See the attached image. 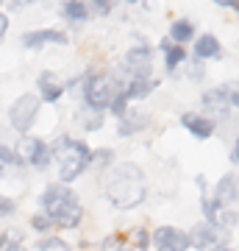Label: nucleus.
<instances>
[{"instance_id": "nucleus-8", "label": "nucleus", "mask_w": 239, "mask_h": 251, "mask_svg": "<svg viewBox=\"0 0 239 251\" xmlns=\"http://www.w3.org/2000/svg\"><path fill=\"white\" fill-rule=\"evenodd\" d=\"M151 67H153V56L148 48H131L123 59V70L131 75V81L151 78Z\"/></svg>"}, {"instance_id": "nucleus-13", "label": "nucleus", "mask_w": 239, "mask_h": 251, "mask_svg": "<svg viewBox=\"0 0 239 251\" xmlns=\"http://www.w3.org/2000/svg\"><path fill=\"white\" fill-rule=\"evenodd\" d=\"M153 87H156L153 78H136V81H128V87L123 90V95H125V100H142L153 92Z\"/></svg>"}, {"instance_id": "nucleus-31", "label": "nucleus", "mask_w": 239, "mask_h": 251, "mask_svg": "<svg viewBox=\"0 0 239 251\" xmlns=\"http://www.w3.org/2000/svg\"><path fill=\"white\" fill-rule=\"evenodd\" d=\"M231 159H234V162H237V165H239V143L234 145V156H231Z\"/></svg>"}, {"instance_id": "nucleus-30", "label": "nucleus", "mask_w": 239, "mask_h": 251, "mask_svg": "<svg viewBox=\"0 0 239 251\" xmlns=\"http://www.w3.org/2000/svg\"><path fill=\"white\" fill-rule=\"evenodd\" d=\"M109 9H111V6H109V3H103V0H98V3H95V11H98V14H106Z\"/></svg>"}, {"instance_id": "nucleus-19", "label": "nucleus", "mask_w": 239, "mask_h": 251, "mask_svg": "<svg viewBox=\"0 0 239 251\" xmlns=\"http://www.w3.org/2000/svg\"><path fill=\"white\" fill-rule=\"evenodd\" d=\"M195 53L200 56V59H212V56H220V42L214 39V36H200L195 45Z\"/></svg>"}, {"instance_id": "nucleus-9", "label": "nucleus", "mask_w": 239, "mask_h": 251, "mask_svg": "<svg viewBox=\"0 0 239 251\" xmlns=\"http://www.w3.org/2000/svg\"><path fill=\"white\" fill-rule=\"evenodd\" d=\"M64 95V84L56 78L50 70L39 73V78H36V98L42 100V103H59Z\"/></svg>"}, {"instance_id": "nucleus-5", "label": "nucleus", "mask_w": 239, "mask_h": 251, "mask_svg": "<svg viewBox=\"0 0 239 251\" xmlns=\"http://www.w3.org/2000/svg\"><path fill=\"white\" fill-rule=\"evenodd\" d=\"M39 109H42V100L36 98V92H25V95H20V98L9 106V126L17 131L20 137L31 134L36 117H39Z\"/></svg>"}, {"instance_id": "nucleus-17", "label": "nucleus", "mask_w": 239, "mask_h": 251, "mask_svg": "<svg viewBox=\"0 0 239 251\" xmlns=\"http://www.w3.org/2000/svg\"><path fill=\"white\" fill-rule=\"evenodd\" d=\"M62 14L70 23H84L89 17V9H87V3H81V0H67V3H62Z\"/></svg>"}, {"instance_id": "nucleus-14", "label": "nucleus", "mask_w": 239, "mask_h": 251, "mask_svg": "<svg viewBox=\"0 0 239 251\" xmlns=\"http://www.w3.org/2000/svg\"><path fill=\"white\" fill-rule=\"evenodd\" d=\"M214 196H217V201H220V204H234V201H239V179L225 176V179L217 184Z\"/></svg>"}, {"instance_id": "nucleus-29", "label": "nucleus", "mask_w": 239, "mask_h": 251, "mask_svg": "<svg viewBox=\"0 0 239 251\" xmlns=\"http://www.w3.org/2000/svg\"><path fill=\"white\" fill-rule=\"evenodd\" d=\"M6 31H9V14H6V11H0V39L6 36Z\"/></svg>"}, {"instance_id": "nucleus-28", "label": "nucleus", "mask_w": 239, "mask_h": 251, "mask_svg": "<svg viewBox=\"0 0 239 251\" xmlns=\"http://www.w3.org/2000/svg\"><path fill=\"white\" fill-rule=\"evenodd\" d=\"M9 243H11V229H3V226H0V251L6 249Z\"/></svg>"}, {"instance_id": "nucleus-4", "label": "nucleus", "mask_w": 239, "mask_h": 251, "mask_svg": "<svg viewBox=\"0 0 239 251\" xmlns=\"http://www.w3.org/2000/svg\"><path fill=\"white\" fill-rule=\"evenodd\" d=\"M123 90L125 87L120 84V78H111L106 73H87V75H84V84H81L84 103H87V109H95V112L109 109L111 100H114Z\"/></svg>"}, {"instance_id": "nucleus-34", "label": "nucleus", "mask_w": 239, "mask_h": 251, "mask_svg": "<svg viewBox=\"0 0 239 251\" xmlns=\"http://www.w3.org/2000/svg\"><path fill=\"white\" fill-rule=\"evenodd\" d=\"M159 251H170V249H159Z\"/></svg>"}, {"instance_id": "nucleus-18", "label": "nucleus", "mask_w": 239, "mask_h": 251, "mask_svg": "<svg viewBox=\"0 0 239 251\" xmlns=\"http://www.w3.org/2000/svg\"><path fill=\"white\" fill-rule=\"evenodd\" d=\"M0 165H3V168H25V159L20 156L17 148L0 143Z\"/></svg>"}, {"instance_id": "nucleus-6", "label": "nucleus", "mask_w": 239, "mask_h": 251, "mask_svg": "<svg viewBox=\"0 0 239 251\" xmlns=\"http://www.w3.org/2000/svg\"><path fill=\"white\" fill-rule=\"evenodd\" d=\"M17 151H20V156L25 159V168L44 171V168H50V165H53V156H50V145L44 143L42 137H34V134L20 137Z\"/></svg>"}, {"instance_id": "nucleus-1", "label": "nucleus", "mask_w": 239, "mask_h": 251, "mask_svg": "<svg viewBox=\"0 0 239 251\" xmlns=\"http://www.w3.org/2000/svg\"><path fill=\"white\" fill-rule=\"evenodd\" d=\"M39 204L56 229H78V224L84 221V206L78 196L70 190V184H62V181L47 184L39 196Z\"/></svg>"}, {"instance_id": "nucleus-26", "label": "nucleus", "mask_w": 239, "mask_h": 251, "mask_svg": "<svg viewBox=\"0 0 239 251\" xmlns=\"http://www.w3.org/2000/svg\"><path fill=\"white\" fill-rule=\"evenodd\" d=\"M109 162H111V151H109V148H103V151H92V165L106 168Z\"/></svg>"}, {"instance_id": "nucleus-33", "label": "nucleus", "mask_w": 239, "mask_h": 251, "mask_svg": "<svg viewBox=\"0 0 239 251\" xmlns=\"http://www.w3.org/2000/svg\"><path fill=\"white\" fill-rule=\"evenodd\" d=\"M234 6H237V11H239V3H234Z\"/></svg>"}, {"instance_id": "nucleus-20", "label": "nucleus", "mask_w": 239, "mask_h": 251, "mask_svg": "<svg viewBox=\"0 0 239 251\" xmlns=\"http://www.w3.org/2000/svg\"><path fill=\"white\" fill-rule=\"evenodd\" d=\"M78 123L84 131H98L103 126V112H95V109H84L78 115Z\"/></svg>"}, {"instance_id": "nucleus-12", "label": "nucleus", "mask_w": 239, "mask_h": 251, "mask_svg": "<svg viewBox=\"0 0 239 251\" xmlns=\"http://www.w3.org/2000/svg\"><path fill=\"white\" fill-rule=\"evenodd\" d=\"M145 126H148V115L142 109H125V115L120 117V134L131 137L136 131H142Z\"/></svg>"}, {"instance_id": "nucleus-15", "label": "nucleus", "mask_w": 239, "mask_h": 251, "mask_svg": "<svg viewBox=\"0 0 239 251\" xmlns=\"http://www.w3.org/2000/svg\"><path fill=\"white\" fill-rule=\"evenodd\" d=\"M181 123H184L195 137H209V134L214 131V123H212V120L197 117V115H184V120H181Z\"/></svg>"}, {"instance_id": "nucleus-23", "label": "nucleus", "mask_w": 239, "mask_h": 251, "mask_svg": "<svg viewBox=\"0 0 239 251\" xmlns=\"http://www.w3.org/2000/svg\"><path fill=\"white\" fill-rule=\"evenodd\" d=\"M170 39L173 42H186V39H192V23H173L170 25Z\"/></svg>"}, {"instance_id": "nucleus-22", "label": "nucleus", "mask_w": 239, "mask_h": 251, "mask_svg": "<svg viewBox=\"0 0 239 251\" xmlns=\"http://www.w3.org/2000/svg\"><path fill=\"white\" fill-rule=\"evenodd\" d=\"M34 251H70L67 249V243L62 237H56V234H44L39 240L34 243Z\"/></svg>"}, {"instance_id": "nucleus-24", "label": "nucleus", "mask_w": 239, "mask_h": 251, "mask_svg": "<svg viewBox=\"0 0 239 251\" xmlns=\"http://www.w3.org/2000/svg\"><path fill=\"white\" fill-rule=\"evenodd\" d=\"M186 59V53H184V48H178V45H173L167 50V53H164V62H167V70H173V67H178V64L184 62Z\"/></svg>"}, {"instance_id": "nucleus-27", "label": "nucleus", "mask_w": 239, "mask_h": 251, "mask_svg": "<svg viewBox=\"0 0 239 251\" xmlns=\"http://www.w3.org/2000/svg\"><path fill=\"white\" fill-rule=\"evenodd\" d=\"M125 106H128V100H125V95L120 92V95H117V98L111 100V106H109V109H111V112H114L117 117H123V115H125Z\"/></svg>"}, {"instance_id": "nucleus-10", "label": "nucleus", "mask_w": 239, "mask_h": 251, "mask_svg": "<svg viewBox=\"0 0 239 251\" xmlns=\"http://www.w3.org/2000/svg\"><path fill=\"white\" fill-rule=\"evenodd\" d=\"M153 243L159 246V249H170V251H186L189 249V234L178 232L173 226H161L153 232Z\"/></svg>"}, {"instance_id": "nucleus-16", "label": "nucleus", "mask_w": 239, "mask_h": 251, "mask_svg": "<svg viewBox=\"0 0 239 251\" xmlns=\"http://www.w3.org/2000/svg\"><path fill=\"white\" fill-rule=\"evenodd\" d=\"M148 240H151V237H148V229L139 226V229H133V232L123 240L120 251H148Z\"/></svg>"}, {"instance_id": "nucleus-11", "label": "nucleus", "mask_w": 239, "mask_h": 251, "mask_svg": "<svg viewBox=\"0 0 239 251\" xmlns=\"http://www.w3.org/2000/svg\"><path fill=\"white\" fill-rule=\"evenodd\" d=\"M189 246H195V249H200V251H217L220 249V246H217V237H214V229L206 226V224H197L195 229H192Z\"/></svg>"}, {"instance_id": "nucleus-35", "label": "nucleus", "mask_w": 239, "mask_h": 251, "mask_svg": "<svg viewBox=\"0 0 239 251\" xmlns=\"http://www.w3.org/2000/svg\"><path fill=\"white\" fill-rule=\"evenodd\" d=\"M0 9H3V0H0Z\"/></svg>"}, {"instance_id": "nucleus-7", "label": "nucleus", "mask_w": 239, "mask_h": 251, "mask_svg": "<svg viewBox=\"0 0 239 251\" xmlns=\"http://www.w3.org/2000/svg\"><path fill=\"white\" fill-rule=\"evenodd\" d=\"M20 42H22V48H28V50H39V48H44V45H67L70 39H67V34L59 31V28H34V31H25V34L20 36Z\"/></svg>"}, {"instance_id": "nucleus-32", "label": "nucleus", "mask_w": 239, "mask_h": 251, "mask_svg": "<svg viewBox=\"0 0 239 251\" xmlns=\"http://www.w3.org/2000/svg\"><path fill=\"white\" fill-rule=\"evenodd\" d=\"M3 173H6V168H3V165H0V179H3Z\"/></svg>"}, {"instance_id": "nucleus-25", "label": "nucleus", "mask_w": 239, "mask_h": 251, "mask_svg": "<svg viewBox=\"0 0 239 251\" xmlns=\"http://www.w3.org/2000/svg\"><path fill=\"white\" fill-rule=\"evenodd\" d=\"M14 212H17V201L0 193V218H11Z\"/></svg>"}, {"instance_id": "nucleus-3", "label": "nucleus", "mask_w": 239, "mask_h": 251, "mask_svg": "<svg viewBox=\"0 0 239 251\" xmlns=\"http://www.w3.org/2000/svg\"><path fill=\"white\" fill-rule=\"evenodd\" d=\"M50 156H53V165L59 171V181L62 184L75 181L92 165V148L84 140H75L70 134L56 137L53 145H50Z\"/></svg>"}, {"instance_id": "nucleus-21", "label": "nucleus", "mask_w": 239, "mask_h": 251, "mask_svg": "<svg viewBox=\"0 0 239 251\" xmlns=\"http://www.w3.org/2000/svg\"><path fill=\"white\" fill-rule=\"evenodd\" d=\"M28 226H31V232H36L39 237H44V234H50L56 229L53 221L44 215V212H34V215H31V221H28Z\"/></svg>"}, {"instance_id": "nucleus-2", "label": "nucleus", "mask_w": 239, "mask_h": 251, "mask_svg": "<svg viewBox=\"0 0 239 251\" xmlns=\"http://www.w3.org/2000/svg\"><path fill=\"white\" fill-rule=\"evenodd\" d=\"M106 198L117 209L139 206L145 201V173H142V168H136L131 162L111 168L106 179Z\"/></svg>"}]
</instances>
